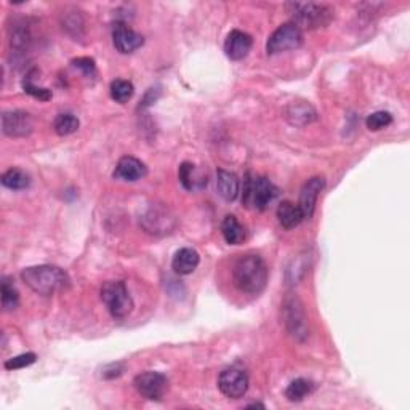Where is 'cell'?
Here are the masks:
<instances>
[{
	"instance_id": "7c38bea8",
	"label": "cell",
	"mask_w": 410,
	"mask_h": 410,
	"mask_svg": "<svg viewBox=\"0 0 410 410\" xmlns=\"http://www.w3.org/2000/svg\"><path fill=\"white\" fill-rule=\"evenodd\" d=\"M113 42L117 52L123 55L133 53L135 50H138L145 43L141 34L122 23H117L113 29Z\"/></svg>"
},
{
	"instance_id": "8fae6325",
	"label": "cell",
	"mask_w": 410,
	"mask_h": 410,
	"mask_svg": "<svg viewBox=\"0 0 410 410\" xmlns=\"http://www.w3.org/2000/svg\"><path fill=\"white\" fill-rule=\"evenodd\" d=\"M2 130L11 138H24L34 130L33 117L24 111H7L2 116Z\"/></svg>"
},
{
	"instance_id": "484cf974",
	"label": "cell",
	"mask_w": 410,
	"mask_h": 410,
	"mask_svg": "<svg viewBox=\"0 0 410 410\" xmlns=\"http://www.w3.org/2000/svg\"><path fill=\"white\" fill-rule=\"evenodd\" d=\"M133 96V84L128 82V80L117 79L111 84V98L117 103H127L130 98Z\"/></svg>"
},
{
	"instance_id": "4316f807",
	"label": "cell",
	"mask_w": 410,
	"mask_h": 410,
	"mask_svg": "<svg viewBox=\"0 0 410 410\" xmlns=\"http://www.w3.org/2000/svg\"><path fill=\"white\" fill-rule=\"evenodd\" d=\"M20 304V294L13 284L9 279H4L2 282V308L5 311H13Z\"/></svg>"
},
{
	"instance_id": "f1b7e54d",
	"label": "cell",
	"mask_w": 410,
	"mask_h": 410,
	"mask_svg": "<svg viewBox=\"0 0 410 410\" xmlns=\"http://www.w3.org/2000/svg\"><path fill=\"white\" fill-rule=\"evenodd\" d=\"M37 356L34 353H26V354H20V356L16 358H11L9 359L7 362H5V369L9 370H18V369H24L28 367V365L34 364L35 362Z\"/></svg>"
},
{
	"instance_id": "cb8c5ba5",
	"label": "cell",
	"mask_w": 410,
	"mask_h": 410,
	"mask_svg": "<svg viewBox=\"0 0 410 410\" xmlns=\"http://www.w3.org/2000/svg\"><path fill=\"white\" fill-rule=\"evenodd\" d=\"M79 119L74 114H60L57 119L53 122V128L55 132H57L60 136H67V135H72L74 132H77L79 130Z\"/></svg>"
},
{
	"instance_id": "3957f363",
	"label": "cell",
	"mask_w": 410,
	"mask_h": 410,
	"mask_svg": "<svg viewBox=\"0 0 410 410\" xmlns=\"http://www.w3.org/2000/svg\"><path fill=\"white\" fill-rule=\"evenodd\" d=\"M287 11L294 20L295 26L300 29H319L326 28L333 20V9L326 4L313 2H294L287 4Z\"/></svg>"
},
{
	"instance_id": "7402d4cb",
	"label": "cell",
	"mask_w": 410,
	"mask_h": 410,
	"mask_svg": "<svg viewBox=\"0 0 410 410\" xmlns=\"http://www.w3.org/2000/svg\"><path fill=\"white\" fill-rule=\"evenodd\" d=\"M314 391V383L306 380V378H297L292 382L287 389H285V397L290 402H301L304 397L309 396Z\"/></svg>"
},
{
	"instance_id": "ffe728a7",
	"label": "cell",
	"mask_w": 410,
	"mask_h": 410,
	"mask_svg": "<svg viewBox=\"0 0 410 410\" xmlns=\"http://www.w3.org/2000/svg\"><path fill=\"white\" fill-rule=\"evenodd\" d=\"M277 220L285 229H294L304 220V215L298 204L290 201H284L277 207Z\"/></svg>"
},
{
	"instance_id": "52a82bcc",
	"label": "cell",
	"mask_w": 410,
	"mask_h": 410,
	"mask_svg": "<svg viewBox=\"0 0 410 410\" xmlns=\"http://www.w3.org/2000/svg\"><path fill=\"white\" fill-rule=\"evenodd\" d=\"M284 311V324L287 327L289 333L298 341H303L308 337V324L306 316H304V309L301 301L297 297L285 298L282 304Z\"/></svg>"
},
{
	"instance_id": "6da1fadb",
	"label": "cell",
	"mask_w": 410,
	"mask_h": 410,
	"mask_svg": "<svg viewBox=\"0 0 410 410\" xmlns=\"http://www.w3.org/2000/svg\"><path fill=\"white\" fill-rule=\"evenodd\" d=\"M233 282L248 295L262 294L268 282V266L260 255H245L233 268Z\"/></svg>"
},
{
	"instance_id": "277c9868",
	"label": "cell",
	"mask_w": 410,
	"mask_h": 410,
	"mask_svg": "<svg viewBox=\"0 0 410 410\" xmlns=\"http://www.w3.org/2000/svg\"><path fill=\"white\" fill-rule=\"evenodd\" d=\"M279 189L268 178L258 175H247L244 179V192H242V204L247 209L262 212L275 201Z\"/></svg>"
},
{
	"instance_id": "d4e9b609",
	"label": "cell",
	"mask_w": 410,
	"mask_h": 410,
	"mask_svg": "<svg viewBox=\"0 0 410 410\" xmlns=\"http://www.w3.org/2000/svg\"><path fill=\"white\" fill-rule=\"evenodd\" d=\"M84 28H85V23L79 10L66 11V13L63 15V29H66L71 35L80 37L84 34Z\"/></svg>"
},
{
	"instance_id": "83f0119b",
	"label": "cell",
	"mask_w": 410,
	"mask_h": 410,
	"mask_svg": "<svg viewBox=\"0 0 410 410\" xmlns=\"http://www.w3.org/2000/svg\"><path fill=\"white\" fill-rule=\"evenodd\" d=\"M391 123H393V116L387 113V111H377V113L370 114L367 121H365V126H367V128L372 130V132H378V130L388 127Z\"/></svg>"
},
{
	"instance_id": "ba28073f",
	"label": "cell",
	"mask_w": 410,
	"mask_h": 410,
	"mask_svg": "<svg viewBox=\"0 0 410 410\" xmlns=\"http://www.w3.org/2000/svg\"><path fill=\"white\" fill-rule=\"evenodd\" d=\"M140 223L146 233L154 236L169 234L173 231V228L177 225L175 216H173L167 209L157 207V205L149 207L146 212L141 215Z\"/></svg>"
},
{
	"instance_id": "4dcf8cb0",
	"label": "cell",
	"mask_w": 410,
	"mask_h": 410,
	"mask_svg": "<svg viewBox=\"0 0 410 410\" xmlns=\"http://www.w3.org/2000/svg\"><path fill=\"white\" fill-rule=\"evenodd\" d=\"M74 70L82 72L85 77H93L96 74V65L92 58H76L71 61Z\"/></svg>"
},
{
	"instance_id": "44dd1931",
	"label": "cell",
	"mask_w": 410,
	"mask_h": 410,
	"mask_svg": "<svg viewBox=\"0 0 410 410\" xmlns=\"http://www.w3.org/2000/svg\"><path fill=\"white\" fill-rule=\"evenodd\" d=\"M223 238L229 245H239L245 240V229L234 215H226L221 223Z\"/></svg>"
},
{
	"instance_id": "9a60e30c",
	"label": "cell",
	"mask_w": 410,
	"mask_h": 410,
	"mask_svg": "<svg viewBox=\"0 0 410 410\" xmlns=\"http://www.w3.org/2000/svg\"><path fill=\"white\" fill-rule=\"evenodd\" d=\"M146 173H148L146 165L143 164L140 159L126 156L117 162L114 178L122 179V182H138V179L146 177Z\"/></svg>"
},
{
	"instance_id": "5bb4252c",
	"label": "cell",
	"mask_w": 410,
	"mask_h": 410,
	"mask_svg": "<svg viewBox=\"0 0 410 410\" xmlns=\"http://www.w3.org/2000/svg\"><path fill=\"white\" fill-rule=\"evenodd\" d=\"M252 37L244 31L234 29L228 34L225 40V53L229 60L240 61L244 60L252 48Z\"/></svg>"
},
{
	"instance_id": "5b68a950",
	"label": "cell",
	"mask_w": 410,
	"mask_h": 410,
	"mask_svg": "<svg viewBox=\"0 0 410 410\" xmlns=\"http://www.w3.org/2000/svg\"><path fill=\"white\" fill-rule=\"evenodd\" d=\"M101 300L114 319H126L133 311V300L123 281H109L101 287Z\"/></svg>"
},
{
	"instance_id": "9c48e42d",
	"label": "cell",
	"mask_w": 410,
	"mask_h": 410,
	"mask_svg": "<svg viewBox=\"0 0 410 410\" xmlns=\"http://www.w3.org/2000/svg\"><path fill=\"white\" fill-rule=\"evenodd\" d=\"M133 384L135 389L138 391V394H141L145 399L149 401L162 399L167 389H169V380H167V377L164 374H160V372H151V370L136 375Z\"/></svg>"
},
{
	"instance_id": "ac0fdd59",
	"label": "cell",
	"mask_w": 410,
	"mask_h": 410,
	"mask_svg": "<svg viewBox=\"0 0 410 410\" xmlns=\"http://www.w3.org/2000/svg\"><path fill=\"white\" fill-rule=\"evenodd\" d=\"M216 191L225 201H236L240 191L239 178L228 170H218L216 172Z\"/></svg>"
},
{
	"instance_id": "1f68e13d",
	"label": "cell",
	"mask_w": 410,
	"mask_h": 410,
	"mask_svg": "<svg viewBox=\"0 0 410 410\" xmlns=\"http://www.w3.org/2000/svg\"><path fill=\"white\" fill-rule=\"evenodd\" d=\"M247 407H248V409H252V407H260V409H265L263 404H258V402H257V404H250V406H247Z\"/></svg>"
},
{
	"instance_id": "f546056e",
	"label": "cell",
	"mask_w": 410,
	"mask_h": 410,
	"mask_svg": "<svg viewBox=\"0 0 410 410\" xmlns=\"http://www.w3.org/2000/svg\"><path fill=\"white\" fill-rule=\"evenodd\" d=\"M23 89L28 93V95L39 99V101H48V99L52 98V92H50L48 89H43V87H37L35 84L31 82V79L24 80Z\"/></svg>"
},
{
	"instance_id": "30bf717a",
	"label": "cell",
	"mask_w": 410,
	"mask_h": 410,
	"mask_svg": "<svg viewBox=\"0 0 410 410\" xmlns=\"http://www.w3.org/2000/svg\"><path fill=\"white\" fill-rule=\"evenodd\" d=\"M218 388L229 399H239L247 393L248 377L244 370L225 369L218 377Z\"/></svg>"
},
{
	"instance_id": "603a6c76",
	"label": "cell",
	"mask_w": 410,
	"mask_h": 410,
	"mask_svg": "<svg viewBox=\"0 0 410 410\" xmlns=\"http://www.w3.org/2000/svg\"><path fill=\"white\" fill-rule=\"evenodd\" d=\"M2 184L11 191H21L29 188L31 178L26 172L20 169H10L2 175Z\"/></svg>"
},
{
	"instance_id": "e0dca14e",
	"label": "cell",
	"mask_w": 410,
	"mask_h": 410,
	"mask_svg": "<svg viewBox=\"0 0 410 410\" xmlns=\"http://www.w3.org/2000/svg\"><path fill=\"white\" fill-rule=\"evenodd\" d=\"M199 262H201V257H199V253L194 248L191 247L179 248L172 260V270L179 276H188L191 272L196 271Z\"/></svg>"
},
{
	"instance_id": "d6986e66",
	"label": "cell",
	"mask_w": 410,
	"mask_h": 410,
	"mask_svg": "<svg viewBox=\"0 0 410 410\" xmlns=\"http://www.w3.org/2000/svg\"><path fill=\"white\" fill-rule=\"evenodd\" d=\"M285 117L292 126L303 127L316 121V111L308 103H294L285 111Z\"/></svg>"
},
{
	"instance_id": "8992f818",
	"label": "cell",
	"mask_w": 410,
	"mask_h": 410,
	"mask_svg": "<svg viewBox=\"0 0 410 410\" xmlns=\"http://www.w3.org/2000/svg\"><path fill=\"white\" fill-rule=\"evenodd\" d=\"M303 45V31L294 23H285L270 35L266 42L268 55H277L289 50H297Z\"/></svg>"
},
{
	"instance_id": "2e32d148",
	"label": "cell",
	"mask_w": 410,
	"mask_h": 410,
	"mask_svg": "<svg viewBox=\"0 0 410 410\" xmlns=\"http://www.w3.org/2000/svg\"><path fill=\"white\" fill-rule=\"evenodd\" d=\"M178 178H179V183L183 184V188L192 192L204 189L209 183V177L191 162H183L182 165H179Z\"/></svg>"
},
{
	"instance_id": "7a4b0ae2",
	"label": "cell",
	"mask_w": 410,
	"mask_h": 410,
	"mask_svg": "<svg viewBox=\"0 0 410 410\" xmlns=\"http://www.w3.org/2000/svg\"><path fill=\"white\" fill-rule=\"evenodd\" d=\"M21 279L35 294L45 297L70 289L71 285V279L66 275V271L53 265L31 266V268L23 270Z\"/></svg>"
},
{
	"instance_id": "4fadbf2b",
	"label": "cell",
	"mask_w": 410,
	"mask_h": 410,
	"mask_svg": "<svg viewBox=\"0 0 410 410\" xmlns=\"http://www.w3.org/2000/svg\"><path fill=\"white\" fill-rule=\"evenodd\" d=\"M324 186L326 182L322 177H314L304 183L300 192V202H298V207L301 209L304 218H311L313 216L316 202H318V197L321 194V191L324 189Z\"/></svg>"
}]
</instances>
